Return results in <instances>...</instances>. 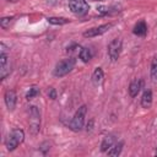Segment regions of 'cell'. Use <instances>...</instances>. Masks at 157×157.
I'll list each match as a JSON object with an SVG mask.
<instances>
[{"instance_id": "6da1fadb", "label": "cell", "mask_w": 157, "mask_h": 157, "mask_svg": "<svg viewBox=\"0 0 157 157\" xmlns=\"http://www.w3.org/2000/svg\"><path fill=\"white\" fill-rule=\"evenodd\" d=\"M75 64H76V59L74 56H69V58L59 61L54 67V76L63 77V76L67 75L75 67Z\"/></svg>"}, {"instance_id": "7a4b0ae2", "label": "cell", "mask_w": 157, "mask_h": 157, "mask_svg": "<svg viewBox=\"0 0 157 157\" xmlns=\"http://www.w3.org/2000/svg\"><path fill=\"white\" fill-rule=\"evenodd\" d=\"M25 140V131L22 129H13L6 137L5 141V146L7 148V151H13L17 148V146L20 144H22V141Z\"/></svg>"}, {"instance_id": "3957f363", "label": "cell", "mask_w": 157, "mask_h": 157, "mask_svg": "<svg viewBox=\"0 0 157 157\" xmlns=\"http://www.w3.org/2000/svg\"><path fill=\"white\" fill-rule=\"evenodd\" d=\"M86 113H87V107H86L85 104L81 105V107L76 110V113H75V115H74V118L71 119L70 125H69L72 131H80V130L83 128Z\"/></svg>"}, {"instance_id": "277c9868", "label": "cell", "mask_w": 157, "mask_h": 157, "mask_svg": "<svg viewBox=\"0 0 157 157\" xmlns=\"http://www.w3.org/2000/svg\"><path fill=\"white\" fill-rule=\"evenodd\" d=\"M40 129V113L36 105L29 107V130L31 134L36 135Z\"/></svg>"}, {"instance_id": "5b68a950", "label": "cell", "mask_w": 157, "mask_h": 157, "mask_svg": "<svg viewBox=\"0 0 157 157\" xmlns=\"http://www.w3.org/2000/svg\"><path fill=\"white\" fill-rule=\"evenodd\" d=\"M69 7L76 16H85L90 10V6L85 0H70Z\"/></svg>"}, {"instance_id": "8992f818", "label": "cell", "mask_w": 157, "mask_h": 157, "mask_svg": "<svg viewBox=\"0 0 157 157\" xmlns=\"http://www.w3.org/2000/svg\"><path fill=\"white\" fill-rule=\"evenodd\" d=\"M123 48V42L120 38H114L109 44H108V55L112 61L118 60Z\"/></svg>"}, {"instance_id": "52a82bcc", "label": "cell", "mask_w": 157, "mask_h": 157, "mask_svg": "<svg viewBox=\"0 0 157 157\" xmlns=\"http://www.w3.org/2000/svg\"><path fill=\"white\" fill-rule=\"evenodd\" d=\"M11 72V64L9 55L2 50L0 54V78L5 80Z\"/></svg>"}, {"instance_id": "ba28073f", "label": "cell", "mask_w": 157, "mask_h": 157, "mask_svg": "<svg viewBox=\"0 0 157 157\" xmlns=\"http://www.w3.org/2000/svg\"><path fill=\"white\" fill-rule=\"evenodd\" d=\"M112 26H113V23H104V25H101V26H98V27L90 28V29H87V31L83 32V37H85V38H92V37L101 36V34L105 33Z\"/></svg>"}, {"instance_id": "9c48e42d", "label": "cell", "mask_w": 157, "mask_h": 157, "mask_svg": "<svg viewBox=\"0 0 157 157\" xmlns=\"http://www.w3.org/2000/svg\"><path fill=\"white\" fill-rule=\"evenodd\" d=\"M4 99H5V104L9 110H13L16 107V102H17V94L13 90H7L4 94Z\"/></svg>"}, {"instance_id": "30bf717a", "label": "cell", "mask_w": 157, "mask_h": 157, "mask_svg": "<svg viewBox=\"0 0 157 157\" xmlns=\"http://www.w3.org/2000/svg\"><path fill=\"white\" fill-rule=\"evenodd\" d=\"M142 86H144V81H142L141 78H137V80L131 81L130 85H129V88H128V90H129V94H130V97H131V98L136 97V96L139 94V92L141 91Z\"/></svg>"}, {"instance_id": "8fae6325", "label": "cell", "mask_w": 157, "mask_h": 157, "mask_svg": "<svg viewBox=\"0 0 157 157\" xmlns=\"http://www.w3.org/2000/svg\"><path fill=\"white\" fill-rule=\"evenodd\" d=\"M115 142H117V139H115L114 135H107V136L103 139L102 144H101V151H102V152H107Z\"/></svg>"}, {"instance_id": "7c38bea8", "label": "cell", "mask_w": 157, "mask_h": 157, "mask_svg": "<svg viewBox=\"0 0 157 157\" xmlns=\"http://www.w3.org/2000/svg\"><path fill=\"white\" fill-rule=\"evenodd\" d=\"M151 104H152V91L146 90L141 97V107L142 108H150Z\"/></svg>"}, {"instance_id": "4fadbf2b", "label": "cell", "mask_w": 157, "mask_h": 157, "mask_svg": "<svg viewBox=\"0 0 157 157\" xmlns=\"http://www.w3.org/2000/svg\"><path fill=\"white\" fill-rule=\"evenodd\" d=\"M132 32H134V34H136V36L144 37V36L147 33V26H146L145 21H140V22H137V23L135 25Z\"/></svg>"}, {"instance_id": "5bb4252c", "label": "cell", "mask_w": 157, "mask_h": 157, "mask_svg": "<svg viewBox=\"0 0 157 157\" xmlns=\"http://www.w3.org/2000/svg\"><path fill=\"white\" fill-rule=\"evenodd\" d=\"M123 146H124V142H123V141L115 142V144L107 151V153H108L109 156H119L120 152H121V150H123Z\"/></svg>"}, {"instance_id": "9a60e30c", "label": "cell", "mask_w": 157, "mask_h": 157, "mask_svg": "<svg viewBox=\"0 0 157 157\" xmlns=\"http://www.w3.org/2000/svg\"><path fill=\"white\" fill-rule=\"evenodd\" d=\"M103 77H104V72H103L102 67H96V70L92 74V81H93V83L94 85H99L103 81Z\"/></svg>"}, {"instance_id": "2e32d148", "label": "cell", "mask_w": 157, "mask_h": 157, "mask_svg": "<svg viewBox=\"0 0 157 157\" xmlns=\"http://www.w3.org/2000/svg\"><path fill=\"white\" fill-rule=\"evenodd\" d=\"M78 56L83 63H88L92 58V52H91L90 48H81V50L78 53Z\"/></svg>"}, {"instance_id": "e0dca14e", "label": "cell", "mask_w": 157, "mask_h": 157, "mask_svg": "<svg viewBox=\"0 0 157 157\" xmlns=\"http://www.w3.org/2000/svg\"><path fill=\"white\" fill-rule=\"evenodd\" d=\"M151 78L153 82H157V56H155L151 63Z\"/></svg>"}, {"instance_id": "ac0fdd59", "label": "cell", "mask_w": 157, "mask_h": 157, "mask_svg": "<svg viewBox=\"0 0 157 157\" xmlns=\"http://www.w3.org/2000/svg\"><path fill=\"white\" fill-rule=\"evenodd\" d=\"M47 20H48L49 23H52V25H59V26L65 25V23L69 22V20H66L64 17H48Z\"/></svg>"}, {"instance_id": "d6986e66", "label": "cell", "mask_w": 157, "mask_h": 157, "mask_svg": "<svg viewBox=\"0 0 157 157\" xmlns=\"http://www.w3.org/2000/svg\"><path fill=\"white\" fill-rule=\"evenodd\" d=\"M39 94V88L37 87V86H32L31 88H29V91L26 93V98L28 99V101H31V99H33L34 97H37Z\"/></svg>"}, {"instance_id": "ffe728a7", "label": "cell", "mask_w": 157, "mask_h": 157, "mask_svg": "<svg viewBox=\"0 0 157 157\" xmlns=\"http://www.w3.org/2000/svg\"><path fill=\"white\" fill-rule=\"evenodd\" d=\"M12 20H13V17H2L0 21V26L2 28H7V27H10V23L12 22Z\"/></svg>"}, {"instance_id": "44dd1931", "label": "cell", "mask_w": 157, "mask_h": 157, "mask_svg": "<svg viewBox=\"0 0 157 157\" xmlns=\"http://www.w3.org/2000/svg\"><path fill=\"white\" fill-rule=\"evenodd\" d=\"M48 97H49L50 99H55V98H56V91H55V88L50 87V88L48 90Z\"/></svg>"}, {"instance_id": "7402d4cb", "label": "cell", "mask_w": 157, "mask_h": 157, "mask_svg": "<svg viewBox=\"0 0 157 157\" xmlns=\"http://www.w3.org/2000/svg\"><path fill=\"white\" fill-rule=\"evenodd\" d=\"M75 49H80V47H78V45H76V44H74V45H71V47H69V48H67V53H72Z\"/></svg>"}, {"instance_id": "603a6c76", "label": "cell", "mask_w": 157, "mask_h": 157, "mask_svg": "<svg viewBox=\"0 0 157 157\" xmlns=\"http://www.w3.org/2000/svg\"><path fill=\"white\" fill-rule=\"evenodd\" d=\"M92 125H93V119H91L90 123L87 124V131H91L92 130Z\"/></svg>"}, {"instance_id": "cb8c5ba5", "label": "cell", "mask_w": 157, "mask_h": 157, "mask_svg": "<svg viewBox=\"0 0 157 157\" xmlns=\"http://www.w3.org/2000/svg\"><path fill=\"white\" fill-rule=\"evenodd\" d=\"M6 1H9V2H17L18 0H6Z\"/></svg>"}, {"instance_id": "d4e9b609", "label": "cell", "mask_w": 157, "mask_h": 157, "mask_svg": "<svg viewBox=\"0 0 157 157\" xmlns=\"http://www.w3.org/2000/svg\"><path fill=\"white\" fill-rule=\"evenodd\" d=\"M155 155H157V148H156V150H155Z\"/></svg>"}]
</instances>
